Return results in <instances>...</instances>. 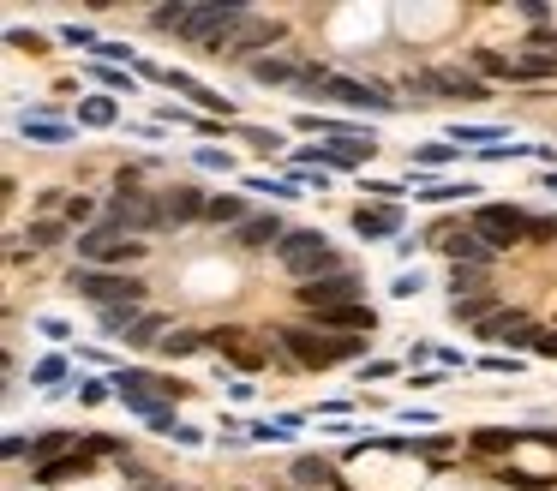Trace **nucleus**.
<instances>
[{
	"instance_id": "obj_41",
	"label": "nucleus",
	"mask_w": 557,
	"mask_h": 491,
	"mask_svg": "<svg viewBox=\"0 0 557 491\" xmlns=\"http://www.w3.org/2000/svg\"><path fill=\"white\" fill-rule=\"evenodd\" d=\"M528 240H557V222H546V216H540V222H534V234H528Z\"/></svg>"
},
{
	"instance_id": "obj_14",
	"label": "nucleus",
	"mask_w": 557,
	"mask_h": 491,
	"mask_svg": "<svg viewBox=\"0 0 557 491\" xmlns=\"http://www.w3.org/2000/svg\"><path fill=\"white\" fill-rule=\"evenodd\" d=\"M480 336L510 342V348H534V342H540V330H534L522 312H498V318H486V324H480Z\"/></svg>"
},
{
	"instance_id": "obj_40",
	"label": "nucleus",
	"mask_w": 557,
	"mask_h": 491,
	"mask_svg": "<svg viewBox=\"0 0 557 491\" xmlns=\"http://www.w3.org/2000/svg\"><path fill=\"white\" fill-rule=\"evenodd\" d=\"M246 138H252V150H276V144H282V138H276V132H264V126H258V132H246Z\"/></svg>"
},
{
	"instance_id": "obj_17",
	"label": "nucleus",
	"mask_w": 557,
	"mask_h": 491,
	"mask_svg": "<svg viewBox=\"0 0 557 491\" xmlns=\"http://www.w3.org/2000/svg\"><path fill=\"white\" fill-rule=\"evenodd\" d=\"M282 216H252V222H240V246H282Z\"/></svg>"
},
{
	"instance_id": "obj_7",
	"label": "nucleus",
	"mask_w": 557,
	"mask_h": 491,
	"mask_svg": "<svg viewBox=\"0 0 557 491\" xmlns=\"http://www.w3.org/2000/svg\"><path fill=\"white\" fill-rule=\"evenodd\" d=\"M78 258L96 270V264H138L144 258V246L138 240H126V234H114V228H90V234H78Z\"/></svg>"
},
{
	"instance_id": "obj_33",
	"label": "nucleus",
	"mask_w": 557,
	"mask_h": 491,
	"mask_svg": "<svg viewBox=\"0 0 557 491\" xmlns=\"http://www.w3.org/2000/svg\"><path fill=\"white\" fill-rule=\"evenodd\" d=\"M474 66L492 72V78H516V60H498V54H474Z\"/></svg>"
},
{
	"instance_id": "obj_18",
	"label": "nucleus",
	"mask_w": 557,
	"mask_h": 491,
	"mask_svg": "<svg viewBox=\"0 0 557 491\" xmlns=\"http://www.w3.org/2000/svg\"><path fill=\"white\" fill-rule=\"evenodd\" d=\"M252 78L258 84H306V66H288V60H252Z\"/></svg>"
},
{
	"instance_id": "obj_4",
	"label": "nucleus",
	"mask_w": 557,
	"mask_h": 491,
	"mask_svg": "<svg viewBox=\"0 0 557 491\" xmlns=\"http://www.w3.org/2000/svg\"><path fill=\"white\" fill-rule=\"evenodd\" d=\"M102 228H114V234H150V228H162V204H150V198H144V192L120 174V192L108 198Z\"/></svg>"
},
{
	"instance_id": "obj_30",
	"label": "nucleus",
	"mask_w": 557,
	"mask_h": 491,
	"mask_svg": "<svg viewBox=\"0 0 557 491\" xmlns=\"http://www.w3.org/2000/svg\"><path fill=\"white\" fill-rule=\"evenodd\" d=\"M24 138H36V144H66V126H48V120H24Z\"/></svg>"
},
{
	"instance_id": "obj_39",
	"label": "nucleus",
	"mask_w": 557,
	"mask_h": 491,
	"mask_svg": "<svg viewBox=\"0 0 557 491\" xmlns=\"http://www.w3.org/2000/svg\"><path fill=\"white\" fill-rule=\"evenodd\" d=\"M36 330H42L48 342H66V324H60V318H36Z\"/></svg>"
},
{
	"instance_id": "obj_3",
	"label": "nucleus",
	"mask_w": 557,
	"mask_h": 491,
	"mask_svg": "<svg viewBox=\"0 0 557 491\" xmlns=\"http://www.w3.org/2000/svg\"><path fill=\"white\" fill-rule=\"evenodd\" d=\"M276 342L306 366V372H318V366H336V360H348V354H360V336H330V330H306V324H276Z\"/></svg>"
},
{
	"instance_id": "obj_44",
	"label": "nucleus",
	"mask_w": 557,
	"mask_h": 491,
	"mask_svg": "<svg viewBox=\"0 0 557 491\" xmlns=\"http://www.w3.org/2000/svg\"><path fill=\"white\" fill-rule=\"evenodd\" d=\"M150 491H180V486H150Z\"/></svg>"
},
{
	"instance_id": "obj_13",
	"label": "nucleus",
	"mask_w": 557,
	"mask_h": 491,
	"mask_svg": "<svg viewBox=\"0 0 557 491\" xmlns=\"http://www.w3.org/2000/svg\"><path fill=\"white\" fill-rule=\"evenodd\" d=\"M354 234H360V240H390V234H402V204H360V210H354Z\"/></svg>"
},
{
	"instance_id": "obj_20",
	"label": "nucleus",
	"mask_w": 557,
	"mask_h": 491,
	"mask_svg": "<svg viewBox=\"0 0 557 491\" xmlns=\"http://www.w3.org/2000/svg\"><path fill=\"white\" fill-rule=\"evenodd\" d=\"M450 312H456V324H486V318H498L486 294H474V300H450Z\"/></svg>"
},
{
	"instance_id": "obj_38",
	"label": "nucleus",
	"mask_w": 557,
	"mask_h": 491,
	"mask_svg": "<svg viewBox=\"0 0 557 491\" xmlns=\"http://www.w3.org/2000/svg\"><path fill=\"white\" fill-rule=\"evenodd\" d=\"M420 288H426L420 276H396V282H390V294H402V300H408V294H420Z\"/></svg>"
},
{
	"instance_id": "obj_25",
	"label": "nucleus",
	"mask_w": 557,
	"mask_h": 491,
	"mask_svg": "<svg viewBox=\"0 0 557 491\" xmlns=\"http://www.w3.org/2000/svg\"><path fill=\"white\" fill-rule=\"evenodd\" d=\"M528 432H474V450L480 456H498V450H510V444H522Z\"/></svg>"
},
{
	"instance_id": "obj_1",
	"label": "nucleus",
	"mask_w": 557,
	"mask_h": 491,
	"mask_svg": "<svg viewBox=\"0 0 557 491\" xmlns=\"http://www.w3.org/2000/svg\"><path fill=\"white\" fill-rule=\"evenodd\" d=\"M276 258H282V270H288V276H300V282L342 276V258L330 252V240H324L318 228H288V234H282V246H276Z\"/></svg>"
},
{
	"instance_id": "obj_37",
	"label": "nucleus",
	"mask_w": 557,
	"mask_h": 491,
	"mask_svg": "<svg viewBox=\"0 0 557 491\" xmlns=\"http://www.w3.org/2000/svg\"><path fill=\"white\" fill-rule=\"evenodd\" d=\"M90 54H102V60H132V54H126V42H102V36H96V48H90Z\"/></svg>"
},
{
	"instance_id": "obj_9",
	"label": "nucleus",
	"mask_w": 557,
	"mask_h": 491,
	"mask_svg": "<svg viewBox=\"0 0 557 491\" xmlns=\"http://www.w3.org/2000/svg\"><path fill=\"white\" fill-rule=\"evenodd\" d=\"M210 348H216L222 360H234L240 372H264V366H270V354L252 342V330H246V324H222V330H210Z\"/></svg>"
},
{
	"instance_id": "obj_12",
	"label": "nucleus",
	"mask_w": 557,
	"mask_h": 491,
	"mask_svg": "<svg viewBox=\"0 0 557 491\" xmlns=\"http://www.w3.org/2000/svg\"><path fill=\"white\" fill-rule=\"evenodd\" d=\"M426 84H432L438 96H468V102H486V96H498L486 78H474V72H456V66H438V72H426Z\"/></svg>"
},
{
	"instance_id": "obj_11",
	"label": "nucleus",
	"mask_w": 557,
	"mask_h": 491,
	"mask_svg": "<svg viewBox=\"0 0 557 491\" xmlns=\"http://www.w3.org/2000/svg\"><path fill=\"white\" fill-rule=\"evenodd\" d=\"M438 246H444L456 264H468V270H486V264H492V246H486L474 228H438Z\"/></svg>"
},
{
	"instance_id": "obj_36",
	"label": "nucleus",
	"mask_w": 557,
	"mask_h": 491,
	"mask_svg": "<svg viewBox=\"0 0 557 491\" xmlns=\"http://www.w3.org/2000/svg\"><path fill=\"white\" fill-rule=\"evenodd\" d=\"M90 216H96V204H90V198H66V222H72V228H84Z\"/></svg>"
},
{
	"instance_id": "obj_24",
	"label": "nucleus",
	"mask_w": 557,
	"mask_h": 491,
	"mask_svg": "<svg viewBox=\"0 0 557 491\" xmlns=\"http://www.w3.org/2000/svg\"><path fill=\"white\" fill-rule=\"evenodd\" d=\"M450 138H456V144H486V150H498L492 138H510V132H504V126H456Z\"/></svg>"
},
{
	"instance_id": "obj_34",
	"label": "nucleus",
	"mask_w": 557,
	"mask_h": 491,
	"mask_svg": "<svg viewBox=\"0 0 557 491\" xmlns=\"http://www.w3.org/2000/svg\"><path fill=\"white\" fill-rule=\"evenodd\" d=\"M462 192H474L468 180L456 186V180H444V186H420V198H432V204H444V198H462Z\"/></svg>"
},
{
	"instance_id": "obj_43",
	"label": "nucleus",
	"mask_w": 557,
	"mask_h": 491,
	"mask_svg": "<svg viewBox=\"0 0 557 491\" xmlns=\"http://www.w3.org/2000/svg\"><path fill=\"white\" fill-rule=\"evenodd\" d=\"M546 186H552V192H557V174H546Z\"/></svg>"
},
{
	"instance_id": "obj_32",
	"label": "nucleus",
	"mask_w": 557,
	"mask_h": 491,
	"mask_svg": "<svg viewBox=\"0 0 557 491\" xmlns=\"http://www.w3.org/2000/svg\"><path fill=\"white\" fill-rule=\"evenodd\" d=\"M60 372H66V360H54V354H48V360H36L30 384H42V390H48V384H60Z\"/></svg>"
},
{
	"instance_id": "obj_2",
	"label": "nucleus",
	"mask_w": 557,
	"mask_h": 491,
	"mask_svg": "<svg viewBox=\"0 0 557 491\" xmlns=\"http://www.w3.org/2000/svg\"><path fill=\"white\" fill-rule=\"evenodd\" d=\"M66 282H72V294H84L96 312H132V306H144V282H138V276H120V270H90V264H78Z\"/></svg>"
},
{
	"instance_id": "obj_19",
	"label": "nucleus",
	"mask_w": 557,
	"mask_h": 491,
	"mask_svg": "<svg viewBox=\"0 0 557 491\" xmlns=\"http://www.w3.org/2000/svg\"><path fill=\"white\" fill-rule=\"evenodd\" d=\"M78 474H90V456H60V462L36 468V486H66V480H78Z\"/></svg>"
},
{
	"instance_id": "obj_16",
	"label": "nucleus",
	"mask_w": 557,
	"mask_h": 491,
	"mask_svg": "<svg viewBox=\"0 0 557 491\" xmlns=\"http://www.w3.org/2000/svg\"><path fill=\"white\" fill-rule=\"evenodd\" d=\"M318 324H330V330H348V336H354V330H366V336H372V330H378V312L360 300V306H336V312H324Z\"/></svg>"
},
{
	"instance_id": "obj_10",
	"label": "nucleus",
	"mask_w": 557,
	"mask_h": 491,
	"mask_svg": "<svg viewBox=\"0 0 557 491\" xmlns=\"http://www.w3.org/2000/svg\"><path fill=\"white\" fill-rule=\"evenodd\" d=\"M312 96H318V102L330 96V102H348V108H378V114H390V108H396V96H390V90H378V84H360V78H324Z\"/></svg>"
},
{
	"instance_id": "obj_8",
	"label": "nucleus",
	"mask_w": 557,
	"mask_h": 491,
	"mask_svg": "<svg viewBox=\"0 0 557 491\" xmlns=\"http://www.w3.org/2000/svg\"><path fill=\"white\" fill-rule=\"evenodd\" d=\"M294 294H300V306H312V312L324 318V312H336V306H360V294H366V282L342 270V276H324V282H300Z\"/></svg>"
},
{
	"instance_id": "obj_42",
	"label": "nucleus",
	"mask_w": 557,
	"mask_h": 491,
	"mask_svg": "<svg viewBox=\"0 0 557 491\" xmlns=\"http://www.w3.org/2000/svg\"><path fill=\"white\" fill-rule=\"evenodd\" d=\"M534 348H540V354H557V336H552V330H540V342H534Z\"/></svg>"
},
{
	"instance_id": "obj_5",
	"label": "nucleus",
	"mask_w": 557,
	"mask_h": 491,
	"mask_svg": "<svg viewBox=\"0 0 557 491\" xmlns=\"http://www.w3.org/2000/svg\"><path fill=\"white\" fill-rule=\"evenodd\" d=\"M240 24H246L240 6H192V18H186V42L204 48V54H222V48H234L228 36H234Z\"/></svg>"
},
{
	"instance_id": "obj_35",
	"label": "nucleus",
	"mask_w": 557,
	"mask_h": 491,
	"mask_svg": "<svg viewBox=\"0 0 557 491\" xmlns=\"http://www.w3.org/2000/svg\"><path fill=\"white\" fill-rule=\"evenodd\" d=\"M6 42H12V48H24V54H42V48H48L36 30H6Z\"/></svg>"
},
{
	"instance_id": "obj_27",
	"label": "nucleus",
	"mask_w": 557,
	"mask_h": 491,
	"mask_svg": "<svg viewBox=\"0 0 557 491\" xmlns=\"http://www.w3.org/2000/svg\"><path fill=\"white\" fill-rule=\"evenodd\" d=\"M204 216H210V222H252L240 198H210V210H204Z\"/></svg>"
},
{
	"instance_id": "obj_6",
	"label": "nucleus",
	"mask_w": 557,
	"mask_h": 491,
	"mask_svg": "<svg viewBox=\"0 0 557 491\" xmlns=\"http://www.w3.org/2000/svg\"><path fill=\"white\" fill-rule=\"evenodd\" d=\"M474 234H480L492 252H504V246H522V240L534 234V216L516 210V204H480V210H474Z\"/></svg>"
},
{
	"instance_id": "obj_21",
	"label": "nucleus",
	"mask_w": 557,
	"mask_h": 491,
	"mask_svg": "<svg viewBox=\"0 0 557 491\" xmlns=\"http://www.w3.org/2000/svg\"><path fill=\"white\" fill-rule=\"evenodd\" d=\"M24 234H30V252H48V246H60V240H66V228H60V222H48V216H42V222H30Z\"/></svg>"
},
{
	"instance_id": "obj_26",
	"label": "nucleus",
	"mask_w": 557,
	"mask_h": 491,
	"mask_svg": "<svg viewBox=\"0 0 557 491\" xmlns=\"http://www.w3.org/2000/svg\"><path fill=\"white\" fill-rule=\"evenodd\" d=\"M78 120H84V126H114V102H108V96H90V102L78 108Z\"/></svg>"
},
{
	"instance_id": "obj_29",
	"label": "nucleus",
	"mask_w": 557,
	"mask_h": 491,
	"mask_svg": "<svg viewBox=\"0 0 557 491\" xmlns=\"http://www.w3.org/2000/svg\"><path fill=\"white\" fill-rule=\"evenodd\" d=\"M294 486H330V468L306 456V462H294Z\"/></svg>"
},
{
	"instance_id": "obj_28",
	"label": "nucleus",
	"mask_w": 557,
	"mask_h": 491,
	"mask_svg": "<svg viewBox=\"0 0 557 491\" xmlns=\"http://www.w3.org/2000/svg\"><path fill=\"white\" fill-rule=\"evenodd\" d=\"M498 480H504V486H516V491H546V486H552L546 474H522V468H498Z\"/></svg>"
},
{
	"instance_id": "obj_23",
	"label": "nucleus",
	"mask_w": 557,
	"mask_h": 491,
	"mask_svg": "<svg viewBox=\"0 0 557 491\" xmlns=\"http://www.w3.org/2000/svg\"><path fill=\"white\" fill-rule=\"evenodd\" d=\"M276 36H282L276 24H252L246 36H234V48H228V54H252V48H264V42H276Z\"/></svg>"
},
{
	"instance_id": "obj_31",
	"label": "nucleus",
	"mask_w": 557,
	"mask_h": 491,
	"mask_svg": "<svg viewBox=\"0 0 557 491\" xmlns=\"http://www.w3.org/2000/svg\"><path fill=\"white\" fill-rule=\"evenodd\" d=\"M156 330H162V318H138V324H132V336H126V342H132V348H150V342H156V348H162V336H156Z\"/></svg>"
},
{
	"instance_id": "obj_15",
	"label": "nucleus",
	"mask_w": 557,
	"mask_h": 491,
	"mask_svg": "<svg viewBox=\"0 0 557 491\" xmlns=\"http://www.w3.org/2000/svg\"><path fill=\"white\" fill-rule=\"evenodd\" d=\"M210 204L198 198V186H168L162 192V222H174V228H186V222H198Z\"/></svg>"
},
{
	"instance_id": "obj_22",
	"label": "nucleus",
	"mask_w": 557,
	"mask_h": 491,
	"mask_svg": "<svg viewBox=\"0 0 557 491\" xmlns=\"http://www.w3.org/2000/svg\"><path fill=\"white\" fill-rule=\"evenodd\" d=\"M186 18H192V6H156L150 12V24L156 30H174V36H186Z\"/></svg>"
}]
</instances>
